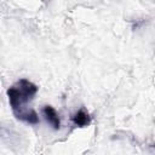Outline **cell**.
Instances as JSON below:
<instances>
[{"instance_id": "cell-1", "label": "cell", "mask_w": 155, "mask_h": 155, "mask_svg": "<svg viewBox=\"0 0 155 155\" xmlns=\"http://www.w3.org/2000/svg\"><path fill=\"white\" fill-rule=\"evenodd\" d=\"M38 92V86L29 81L28 79H21L15 85L8 87L7 97L11 110L13 115L27 124L36 125L39 122V116L35 110L27 108V103L30 102Z\"/></svg>"}, {"instance_id": "cell-2", "label": "cell", "mask_w": 155, "mask_h": 155, "mask_svg": "<svg viewBox=\"0 0 155 155\" xmlns=\"http://www.w3.org/2000/svg\"><path fill=\"white\" fill-rule=\"evenodd\" d=\"M42 114L45 116V120L47 121V124L53 128V130H59L61 127V120L59 116L56 111V109L51 105H45L42 108Z\"/></svg>"}, {"instance_id": "cell-3", "label": "cell", "mask_w": 155, "mask_h": 155, "mask_svg": "<svg viewBox=\"0 0 155 155\" xmlns=\"http://www.w3.org/2000/svg\"><path fill=\"white\" fill-rule=\"evenodd\" d=\"M71 120H73L74 125L78 126V127H86V126H88V125L91 124V116H90V114L86 111L85 108L79 109V110L73 115Z\"/></svg>"}]
</instances>
